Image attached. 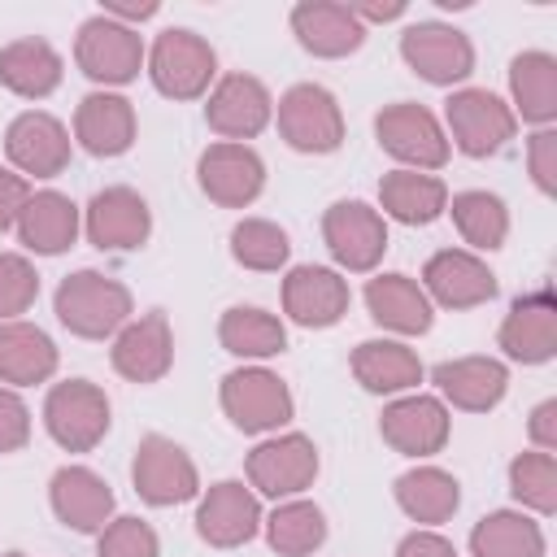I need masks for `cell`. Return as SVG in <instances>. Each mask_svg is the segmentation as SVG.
I'll use <instances>...</instances> for the list:
<instances>
[{"instance_id":"cell-40","label":"cell","mask_w":557,"mask_h":557,"mask_svg":"<svg viewBox=\"0 0 557 557\" xmlns=\"http://www.w3.org/2000/svg\"><path fill=\"white\" fill-rule=\"evenodd\" d=\"M509 492L527 509L553 513L557 509V461H553V453H518L509 461Z\"/></svg>"},{"instance_id":"cell-9","label":"cell","mask_w":557,"mask_h":557,"mask_svg":"<svg viewBox=\"0 0 557 557\" xmlns=\"http://www.w3.org/2000/svg\"><path fill=\"white\" fill-rule=\"evenodd\" d=\"M322 239L344 270H374L387 248V222L366 200H335L322 218Z\"/></svg>"},{"instance_id":"cell-47","label":"cell","mask_w":557,"mask_h":557,"mask_svg":"<svg viewBox=\"0 0 557 557\" xmlns=\"http://www.w3.org/2000/svg\"><path fill=\"white\" fill-rule=\"evenodd\" d=\"M527 431H531V440L540 444V453H553V448H557V400L535 405V413H531Z\"/></svg>"},{"instance_id":"cell-32","label":"cell","mask_w":557,"mask_h":557,"mask_svg":"<svg viewBox=\"0 0 557 557\" xmlns=\"http://www.w3.org/2000/svg\"><path fill=\"white\" fill-rule=\"evenodd\" d=\"M352 374L366 392H409L422 383V361L396 339H366L352 352Z\"/></svg>"},{"instance_id":"cell-49","label":"cell","mask_w":557,"mask_h":557,"mask_svg":"<svg viewBox=\"0 0 557 557\" xmlns=\"http://www.w3.org/2000/svg\"><path fill=\"white\" fill-rule=\"evenodd\" d=\"M9 557H22V553H9Z\"/></svg>"},{"instance_id":"cell-29","label":"cell","mask_w":557,"mask_h":557,"mask_svg":"<svg viewBox=\"0 0 557 557\" xmlns=\"http://www.w3.org/2000/svg\"><path fill=\"white\" fill-rule=\"evenodd\" d=\"M57 370V344L30 322H0V383L30 387Z\"/></svg>"},{"instance_id":"cell-44","label":"cell","mask_w":557,"mask_h":557,"mask_svg":"<svg viewBox=\"0 0 557 557\" xmlns=\"http://www.w3.org/2000/svg\"><path fill=\"white\" fill-rule=\"evenodd\" d=\"M30 440V409L17 392L0 387V453H17Z\"/></svg>"},{"instance_id":"cell-21","label":"cell","mask_w":557,"mask_h":557,"mask_svg":"<svg viewBox=\"0 0 557 557\" xmlns=\"http://www.w3.org/2000/svg\"><path fill=\"white\" fill-rule=\"evenodd\" d=\"M4 152L22 174L35 178H52L70 165V135L52 113H22L13 117L9 135H4Z\"/></svg>"},{"instance_id":"cell-26","label":"cell","mask_w":557,"mask_h":557,"mask_svg":"<svg viewBox=\"0 0 557 557\" xmlns=\"http://www.w3.org/2000/svg\"><path fill=\"white\" fill-rule=\"evenodd\" d=\"M435 387L470 413H487L500 405L505 387H509V370L496 357H457V361H440L435 366Z\"/></svg>"},{"instance_id":"cell-33","label":"cell","mask_w":557,"mask_h":557,"mask_svg":"<svg viewBox=\"0 0 557 557\" xmlns=\"http://www.w3.org/2000/svg\"><path fill=\"white\" fill-rule=\"evenodd\" d=\"M396 505H400L413 522L435 527V522H444V518L457 513L461 487H457V479H453L448 470H440V466H418V470H409V474L396 479Z\"/></svg>"},{"instance_id":"cell-38","label":"cell","mask_w":557,"mask_h":557,"mask_svg":"<svg viewBox=\"0 0 557 557\" xmlns=\"http://www.w3.org/2000/svg\"><path fill=\"white\" fill-rule=\"evenodd\" d=\"M453 222L461 231V239L470 248H500L505 235H509V213H505V200L492 196V191H461L453 196Z\"/></svg>"},{"instance_id":"cell-45","label":"cell","mask_w":557,"mask_h":557,"mask_svg":"<svg viewBox=\"0 0 557 557\" xmlns=\"http://www.w3.org/2000/svg\"><path fill=\"white\" fill-rule=\"evenodd\" d=\"M26 200H30V183L13 170H0V231L17 226V213Z\"/></svg>"},{"instance_id":"cell-11","label":"cell","mask_w":557,"mask_h":557,"mask_svg":"<svg viewBox=\"0 0 557 557\" xmlns=\"http://www.w3.org/2000/svg\"><path fill=\"white\" fill-rule=\"evenodd\" d=\"M400 57L409 61L413 74H422L426 83L453 87L474 70V48L457 26L444 22H418L400 35Z\"/></svg>"},{"instance_id":"cell-2","label":"cell","mask_w":557,"mask_h":557,"mask_svg":"<svg viewBox=\"0 0 557 557\" xmlns=\"http://www.w3.org/2000/svg\"><path fill=\"white\" fill-rule=\"evenodd\" d=\"M444 117H448V131H453V144L466 152V157H492L500 152L513 131H518V117L513 109L492 96L487 87H466V91H453L444 100Z\"/></svg>"},{"instance_id":"cell-6","label":"cell","mask_w":557,"mask_h":557,"mask_svg":"<svg viewBox=\"0 0 557 557\" xmlns=\"http://www.w3.org/2000/svg\"><path fill=\"white\" fill-rule=\"evenodd\" d=\"M374 135H379V144H383L396 161H405V165H413V170H440V165L448 161L444 126L435 122L431 109H422V104H413V100L387 104V109L374 117Z\"/></svg>"},{"instance_id":"cell-16","label":"cell","mask_w":557,"mask_h":557,"mask_svg":"<svg viewBox=\"0 0 557 557\" xmlns=\"http://www.w3.org/2000/svg\"><path fill=\"white\" fill-rule=\"evenodd\" d=\"M500 348L522 366H540L557 352V300L548 287L527 292L509 305L500 322Z\"/></svg>"},{"instance_id":"cell-12","label":"cell","mask_w":557,"mask_h":557,"mask_svg":"<svg viewBox=\"0 0 557 557\" xmlns=\"http://www.w3.org/2000/svg\"><path fill=\"white\" fill-rule=\"evenodd\" d=\"M196 178L205 187L209 200L226 205V209H244L261 196L265 187V165L261 157L248 148V144H209L200 152V165H196Z\"/></svg>"},{"instance_id":"cell-15","label":"cell","mask_w":557,"mask_h":557,"mask_svg":"<svg viewBox=\"0 0 557 557\" xmlns=\"http://www.w3.org/2000/svg\"><path fill=\"white\" fill-rule=\"evenodd\" d=\"M152 231V213L148 200L131 187H104L91 196L87 205V239L104 252H126L139 248Z\"/></svg>"},{"instance_id":"cell-8","label":"cell","mask_w":557,"mask_h":557,"mask_svg":"<svg viewBox=\"0 0 557 557\" xmlns=\"http://www.w3.org/2000/svg\"><path fill=\"white\" fill-rule=\"evenodd\" d=\"M131 479H135V492L148 505H183L200 492V474H196L191 457L165 435H144L139 440L135 461H131Z\"/></svg>"},{"instance_id":"cell-24","label":"cell","mask_w":557,"mask_h":557,"mask_svg":"<svg viewBox=\"0 0 557 557\" xmlns=\"http://www.w3.org/2000/svg\"><path fill=\"white\" fill-rule=\"evenodd\" d=\"M292 30L313 57H348L361 48L366 26L348 4L331 0H305L292 9Z\"/></svg>"},{"instance_id":"cell-25","label":"cell","mask_w":557,"mask_h":557,"mask_svg":"<svg viewBox=\"0 0 557 557\" xmlns=\"http://www.w3.org/2000/svg\"><path fill=\"white\" fill-rule=\"evenodd\" d=\"M74 135L91 157H122L135 144V109L126 96L91 91L74 113Z\"/></svg>"},{"instance_id":"cell-3","label":"cell","mask_w":557,"mask_h":557,"mask_svg":"<svg viewBox=\"0 0 557 557\" xmlns=\"http://www.w3.org/2000/svg\"><path fill=\"white\" fill-rule=\"evenodd\" d=\"M44 426L61 448L87 453L109 431V396L87 379L57 383L48 392V400H44Z\"/></svg>"},{"instance_id":"cell-22","label":"cell","mask_w":557,"mask_h":557,"mask_svg":"<svg viewBox=\"0 0 557 557\" xmlns=\"http://www.w3.org/2000/svg\"><path fill=\"white\" fill-rule=\"evenodd\" d=\"M283 309L300 326H335L348 313V283L326 265H296L283 278Z\"/></svg>"},{"instance_id":"cell-14","label":"cell","mask_w":557,"mask_h":557,"mask_svg":"<svg viewBox=\"0 0 557 557\" xmlns=\"http://www.w3.org/2000/svg\"><path fill=\"white\" fill-rule=\"evenodd\" d=\"M270 109H274V100H270V91H265L261 78H252V74H226L213 87L209 104H205V122L226 144H239V139H252V135L265 131Z\"/></svg>"},{"instance_id":"cell-46","label":"cell","mask_w":557,"mask_h":557,"mask_svg":"<svg viewBox=\"0 0 557 557\" xmlns=\"http://www.w3.org/2000/svg\"><path fill=\"white\" fill-rule=\"evenodd\" d=\"M396 557H457V548L435 531H409L396 548Z\"/></svg>"},{"instance_id":"cell-4","label":"cell","mask_w":557,"mask_h":557,"mask_svg":"<svg viewBox=\"0 0 557 557\" xmlns=\"http://www.w3.org/2000/svg\"><path fill=\"white\" fill-rule=\"evenodd\" d=\"M213 70H218L213 48L196 30H183V26L161 30L148 52V74H152L157 91L170 100H196L209 87Z\"/></svg>"},{"instance_id":"cell-17","label":"cell","mask_w":557,"mask_h":557,"mask_svg":"<svg viewBox=\"0 0 557 557\" xmlns=\"http://www.w3.org/2000/svg\"><path fill=\"white\" fill-rule=\"evenodd\" d=\"M261 527V505L257 496L239 483V479H222L205 492L200 509H196V531L205 544L213 548H235V544H248Z\"/></svg>"},{"instance_id":"cell-36","label":"cell","mask_w":557,"mask_h":557,"mask_svg":"<svg viewBox=\"0 0 557 557\" xmlns=\"http://www.w3.org/2000/svg\"><path fill=\"white\" fill-rule=\"evenodd\" d=\"M218 339L235 357H274V352L287 348L283 322L274 313H265V309H252V305L226 309L222 322H218Z\"/></svg>"},{"instance_id":"cell-5","label":"cell","mask_w":557,"mask_h":557,"mask_svg":"<svg viewBox=\"0 0 557 557\" xmlns=\"http://www.w3.org/2000/svg\"><path fill=\"white\" fill-rule=\"evenodd\" d=\"M278 135L296 152H335L344 144V113L318 83H296L278 100Z\"/></svg>"},{"instance_id":"cell-1","label":"cell","mask_w":557,"mask_h":557,"mask_svg":"<svg viewBox=\"0 0 557 557\" xmlns=\"http://www.w3.org/2000/svg\"><path fill=\"white\" fill-rule=\"evenodd\" d=\"M57 318L65 331H74L83 339H104L126 326L131 292L100 270H78L70 278H61V287H57Z\"/></svg>"},{"instance_id":"cell-34","label":"cell","mask_w":557,"mask_h":557,"mask_svg":"<svg viewBox=\"0 0 557 557\" xmlns=\"http://www.w3.org/2000/svg\"><path fill=\"white\" fill-rule=\"evenodd\" d=\"M474 557H544V531L518 509H496L470 531Z\"/></svg>"},{"instance_id":"cell-43","label":"cell","mask_w":557,"mask_h":557,"mask_svg":"<svg viewBox=\"0 0 557 557\" xmlns=\"http://www.w3.org/2000/svg\"><path fill=\"white\" fill-rule=\"evenodd\" d=\"M527 157H531V178H535V187H540L544 196H553V191H557V131L540 126V131L531 135V144H527Z\"/></svg>"},{"instance_id":"cell-30","label":"cell","mask_w":557,"mask_h":557,"mask_svg":"<svg viewBox=\"0 0 557 557\" xmlns=\"http://www.w3.org/2000/svg\"><path fill=\"white\" fill-rule=\"evenodd\" d=\"M379 200H383L387 218H396L405 226H426L444 213L448 187L435 174H422V170H392L379 183Z\"/></svg>"},{"instance_id":"cell-7","label":"cell","mask_w":557,"mask_h":557,"mask_svg":"<svg viewBox=\"0 0 557 557\" xmlns=\"http://www.w3.org/2000/svg\"><path fill=\"white\" fill-rule=\"evenodd\" d=\"M222 409L239 431L257 435V431L283 426L292 418V392L278 374H270L261 366H244L222 379Z\"/></svg>"},{"instance_id":"cell-18","label":"cell","mask_w":557,"mask_h":557,"mask_svg":"<svg viewBox=\"0 0 557 557\" xmlns=\"http://www.w3.org/2000/svg\"><path fill=\"white\" fill-rule=\"evenodd\" d=\"M379 431H383V440L396 453H405V457H431L448 440V409H444V400L422 396V392L418 396H400V400H392L383 409Z\"/></svg>"},{"instance_id":"cell-39","label":"cell","mask_w":557,"mask_h":557,"mask_svg":"<svg viewBox=\"0 0 557 557\" xmlns=\"http://www.w3.org/2000/svg\"><path fill=\"white\" fill-rule=\"evenodd\" d=\"M231 252H235V261L248 265V270H278V265L287 261L292 244H287V231H283V226H274V222H265V218H244V222L231 231Z\"/></svg>"},{"instance_id":"cell-23","label":"cell","mask_w":557,"mask_h":557,"mask_svg":"<svg viewBox=\"0 0 557 557\" xmlns=\"http://www.w3.org/2000/svg\"><path fill=\"white\" fill-rule=\"evenodd\" d=\"M52 509L65 527L91 535V531H104L109 527V513H113V492L109 483L87 470V466H61L52 474Z\"/></svg>"},{"instance_id":"cell-31","label":"cell","mask_w":557,"mask_h":557,"mask_svg":"<svg viewBox=\"0 0 557 557\" xmlns=\"http://www.w3.org/2000/svg\"><path fill=\"white\" fill-rule=\"evenodd\" d=\"M0 83L9 91L26 96V100H39V96L57 91V83H61V57H57V48L48 39H35V35L4 44L0 48Z\"/></svg>"},{"instance_id":"cell-27","label":"cell","mask_w":557,"mask_h":557,"mask_svg":"<svg viewBox=\"0 0 557 557\" xmlns=\"http://www.w3.org/2000/svg\"><path fill=\"white\" fill-rule=\"evenodd\" d=\"M366 309L387 331H400V335L431 331V296L409 274H379V278H370L366 283Z\"/></svg>"},{"instance_id":"cell-37","label":"cell","mask_w":557,"mask_h":557,"mask_svg":"<svg viewBox=\"0 0 557 557\" xmlns=\"http://www.w3.org/2000/svg\"><path fill=\"white\" fill-rule=\"evenodd\" d=\"M265 540L283 557H309L326 540V518L313 500H283L265 518Z\"/></svg>"},{"instance_id":"cell-42","label":"cell","mask_w":557,"mask_h":557,"mask_svg":"<svg viewBox=\"0 0 557 557\" xmlns=\"http://www.w3.org/2000/svg\"><path fill=\"white\" fill-rule=\"evenodd\" d=\"M161 540L144 518H113L100 540H96V557H157Z\"/></svg>"},{"instance_id":"cell-35","label":"cell","mask_w":557,"mask_h":557,"mask_svg":"<svg viewBox=\"0 0 557 557\" xmlns=\"http://www.w3.org/2000/svg\"><path fill=\"white\" fill-rule=\"evenodd\" d=\"M509 91L518 100V113L535 126H548L557 117V61L548 52H522L509 65Z\"/></svg>"},{"instance_id":"cell-20","label":"cell","mask_w":557,"mask_h":557,"mask_svg":"<svg viewBox=\"0 0 557 557\" xmlns=\"http://www.w3.org/2000/svg\"><path fill=\"white\" fill-rule=\"evenodd\" d=\"M174 361V335L161 309L144 313L139 322H126L113 339V370L131 383H157Z\"/></svg>"},{"instance_id":"cell-13","label":"cell","mask_w":557,"mask_h":557,"mask_svg":"<svg viewBox=\"0 0 557 557\" xmlns=\"http://www.w3.org/2000/svg\"><path fill=\"white\" fill-rule=\"evenodd\" d=\"M318 474V448L309 435L292 431V435H278V440H265L248 453V479L257 492L265 496H296L313 483Z\"/></svg>"},{"instance_id":"cell-28","label":"cell","mask_w":557,"mask_h":557,"mask_svg":"<svg viewBox=\"0 0 557 557\" xmlns=\"http://www.w3.org/2000/svg\"><path fill=\"white\" fill-rule=\"evenodd\" d=\"M17 235L35 252H65L78 235V205L61 191H30V200L17 213Z\"/></svg>"},{"instance_id":"cell-10","label":"cell","mask_w":557,"mask_h":557,"mask_svg":"<svg viewBox=\"0 0 557 557\" xmlns=\"http://www.w3.org/2000/svg\"><path fill=\"white\" fill-rule=\"evenodd\" d=\"M78 70L96 83H131L144 65V44L131 26L113 22V17H87L78 26Z\"/></svg>"},{"instance_id":"cell-48","label":"cell","mask_w":557,"mask_h":557,"mask_svg":"<svg viewBox=\"0 0 557 557\" xmlns=\"http://www.w3.org/2000/svg\"><path fill=\"white\" fill-rule=\"evenodd\" d=\"M357 17H361V26L366 22H392V17H400L405 13V4L400 0H392V4H348Z\"/></svg>"},{"instance_id":"cell-19","label":"cell","mask_w":557,"mask_h":557,"mask_svg":"<svg viewBox=\"0 0 557 557\" xmlns=\"http://www.w3.org/2000/svg\"><path fill=\"white\" fill-rule=\"evenodd\" d=\"M422 292L448 309H474L496 296V274L466 248H444L422 270Z\"/></svg>"},{"instance_id":"cell-41","label":"cell","mask_w":557,"mask_h":557,"mask_svg":"<svg viewBox=\"0 0 557 557\" xmlns=\"http://www.w3.org/2000/svg\"><path fill=\"white\" fill-rule=\"evenodd\" d=\"M35 296H39L35 265L17 252H0V322H13L17 313H26Z\"/></svg>"}]
</instances>
